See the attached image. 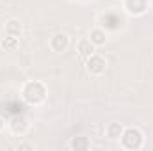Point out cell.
Returning <instances> with one entry per match:
<instances>
[{
  "label": "cell",
  "mask_w": 153,
  "mask_h": 151,
  "mask_svg": "<svg viewBox=\"0 0 153 151\" xmlns=\"http://www.w3.org/2000/svg\"><path fill=\"white\" fill-rule=\"evenodd\" d=\"M22 98L32 107H41L48 98V87L41 80H29L22 85Z\"/></svg>",
  "instance_id": "1"
},
{
  "label": "cell",
  "mask_w": 153,
  "mask_h": 151,
  "mask_svg": "<svg viewBox=\"0 0 153 151\" xmlns=\"http://www.w3.org/2000/svg\"><path fill=\"white\" fill-rule=\"evenodd\" d=\"M144 132L137 126H126L119 137V144L123 150L128 151H137L144 146Z\"/></svg>",
  "instance_id": "2"
},
{
  "label": "cell",
  "mask_w": 153,
  "mask_h": 151,
  "mask_svg": "<svg viewBox=\"0 0 153 151\" xmlns=\"http://www.w3.org/2000/svg\"><path fill=\"white\" fill-rule=\"evenodd\" d=\"M85 71L91 76H102L107 71V59L100 53H93L85 59Z\"/></svg>",
  "instance_id": "3"
},
{
  "label": "cell",
  "mask_w": 153,
  "mask_h": 151,
  "mask_svg": "<svg viewBox=\"0 0 153 151\" xmlns=\"http://www.w3.org/2000/svg\"><path fill=\"white\" fill-rule=\"evenodd\" d=\"M123 9L130 16H144L150 9V0H123Z\"/></svg>",
  "instance_id": "4"
},
{
  "label": "cell",
  "mask_w": 153,
  "mask_h": 151,
  "mask_svg": "<svg viewBox=\"0 0 153 151\" xmlns=\"http://www.w3.org/2000/svg\"><path fill=\"white\" fill-rule=\"evenodd\" d=\"M48 46H50V50L53 53H64L70 48V36L64 34V32H57V34H53L50 38Z\"/></svg>",
  "instance_id": "5"
},
{
  "label": "cell",
  "mask_w": 153,
  "mask_h": 151,
  "mask_svg": "<svg viewBox=\"0 0 153 151\" xmlns=\"http://www.w3.org/2000/svg\"><path fill=\"white\" fill-rule=\"evenodd\" d=\"M7 126H9V130H11V133L13 135H16V137H22V135H25L27 132H29V119L25 117V115H14L9 123H7Z\"/></svg>",
  "instance_id": "6"
},
{
  "label": "cell",
  "mask_w": 153,
  "mask_h": 151,
  "mask_svg": "<svg viewBox=\"0 0 153 151\" xmlns=\"http://www.w3.org/2000/svg\"><path fill=\"white\" fill-rule=\"evenodd\" d=\"M4 30L7 36H13V38H22L23 34V23L18 20V18H9L4 25Z\"/></svg>",
  "instance_id": "7"
},
{
  "label": "cell",
  "mask_w": 153,
  "mask_h": 151,
  "mask_svg": "<svg viewBox=\"0 0 153 151\" xmlns=\"http://www.w3.org/2000/svg\"><path fill=\"white\" fill-rule=\"evenodd\" d=\"M91 139L89 137H84V135H78V137H71L70 142H68V148L71 151H87L91 150Z\"/></svg>",
  "instance_id": "8"
},
{
  "label": "cell",
  "mask_w": 153,
  "mask_h": 151,
  "mask_svg": "<svg viewBox=\"0 0 153 151\" xmlns=\"http://www.w3.org/2000/svg\"><path fill=\"white\" fill-rule=\"evenodd\" d=\"M89 39H91V43H93L96 48H100V46H103V44L107 43L109 34H107L105 29H102V27H94V29H91V32H89Z\"/></svg>",
  "instance_id": "9"
},
{
  "label": "cell",
  "mask_w": 153,
  "mask_h": 151,
  "mask_svg": "<svg viewBox=\"0 0 153 151\" xmlns=\"http://www.w3.org/2000/svg\"><path fill=\"white\" fill-rule=\"evenodd\" d=\"M94 50H96V46L91 43V39H89V38L78 39V43H76V52L80 53V57L87 59L89 55H93V53H94Z\"/></svg>",
  "instance_id": "10"
},
{
  "label": "cell",
  "mask_w": 153,
  "mask_h": 151,
  "mask_svg": "<svg viewBox=\"0 0 153 151\" xmlns=\"http://www.w3.org/2000/svg\"><path fill=\"white\" fill-rule=\"evenodd\" d=\"M123 130H125V126H123L121 123L112 121V123H109V124L105 126V137H107L109 141H119Z\"/></svg>",
  "instance_id": "11"
},
{
  "label": "cell",
  "mask_w": 153,
  "mask_h": 151,
  "mask_svg": "<svg viewBox=\"0 0 153 151\" xmlns=\"http://www.w3.org/2000/svg\"><path fill=\"white\" fill-rule=\"evenodd\" d=\"M20 46V38H13V36H4L0 39V48L4 52H16Z\"/></svg>",
  "instance_id": "12"
},
{
  "label": "cell",
  "mask_w": 153,
  "mask_h": 151,
  "mask_svg": "<svg viewBox=\"0 0 153 151\" xmlns=\"http://www.w3.org/2000/svg\"><path fill=\"white\" fill-rule=\"evenodd\" d=\"M16 150L18 151H34L36 150V146L30 144V142H20V144L16 146Z\"/></svg>",
  "instance_id": "13"
},
{
  "label": "cell",
  "mask_w": 153,
  "mask_h": 151,
  "mask_svg": "<svg viewBox=\"0 0 153 151\" xmlns=\"http://www.w3.org/2000/svg\"><path fill=\"white\" fill-rule=\"evenodd\" d=\"M5 124H7V123H5V119H4V117L0 115V132H4V128H5Z\"/></svg>",
  "instance_id": "14"
}]
</instances>
